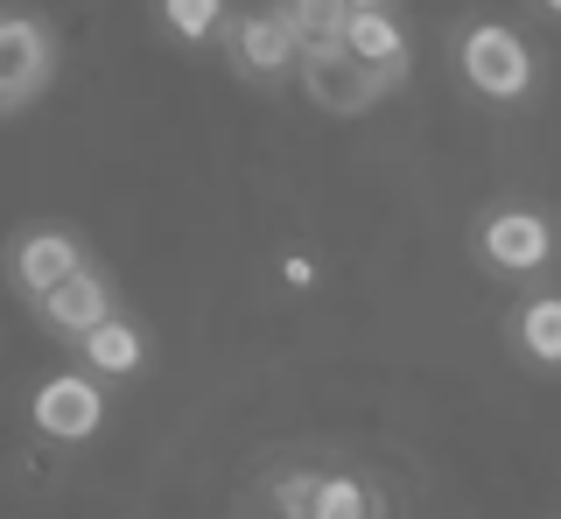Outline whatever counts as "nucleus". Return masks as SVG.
<instances>
[{
	"label": "nucleus",
	"mask_w": 561,
	"mask_h": 519,
	"mask_svg": "<svg viewBox=\"0 0 561 519\" xmlns=\"http://www.w3.org/2000/svg\"><path fill=\"white\" fill-rule=\"evenodd\" d=\"M105 422H113V387L105 379H92L84 366H57L49 379H35L28 393V428L43 442L57 449H84L105 436Z\"/></svg>",
	"instance_id": "6"
},
{
	"label": "nucleus",
	"mask_w": 561,
	"mask_h": 519,
	"mask_svg": "<svg viewBox=\"0 0 561 519\" xmlns=\"http://www.w3.org/2000/svg\"><path fill=\"white\" fill-rule=\"evenodd\" d=\"M449 71L470 99H484V106H499V113H519V106H534V92H540V49L526 43V28L505 22V14H470L449 36Z\"/></svg>",
	"instance_id": "3"
},
{
	"label": "nucleus",
	"mask_w": 561,
	"mask_h": 519,
	"mask_svg": "<svg viewBox=\"0 0 561 519\" xmlns=\"http://www.w3.org/2000/svg\"><path fill=\"white\" fill-rule=\"evenodd\" d=\"M344 64H358L365 78H379L386 92H408L414 78V43H408V22L393 8H365L344 22Z\"/></svg>",
	"instance_id": "9"
},
{
	"label": "nucleus",
	"mask_w": 561,
	"mask_h": 519,
	"mask_svg": "<svg viewBox=\"0 0 561 519\" xmlns=\"http://www.w3.org/2000/svg\"><path fill=\"white\" fill-rule=\"evenodd\" d=\"M154 22L183 49H210L225 36V22H232V0H154Z\"/></svg>",
	"instance_id": "12"
},
{
	"label": "nucleus",
	"mask_w": 561,
	"mask_h": 519,
	"mask_svg": "<svg viewBox=\"0 0 561 519\" xmlns=\"http://www.w3.org/2000/svg\"><path fill=\"white\" fill-rule=\"evenodd\" d=\"M505 351H513L526 372L561 379V281L519 288V296L505 302Z\"/></svg>",
	"instance_id": "10"
},
{
	"label": "nucleus",
	"mask_w": 561,
	"mask_h": 519,
	"mask_svg": "<svg viewBox=\"0 0 561 519\" xmlns=\"http://www.w3.org/2000/svg\"><path fill=\"white\" fill-rule=\"evenodd\" d=\"M70 366H84L92 379H105V387H127V379H140V372L154 366V331L127 309V316L99 323L92 337L70 344Z\"/></svg>",
	"instance_id": "11"
},
{
	"label": "nucleus",
	"mask_w": 561,
	"mask_h": 519,
	"mask_svg": "<svg viewBox=\"0 0 561 519\" xmlns=\"http://www.w3.org/2000/svg\"><path fill=\"white\" fill-rule=\"evenodd\" d=\"M28 316L43 323V337H57L64 351H70V344H78V337H92L99 323L127 316V296H119L113 267H105V260H92V267H84V274H70L64 288H49V296L35 302Z\"/></svg>",
	"instance_id": "8"
},
{
	"label": "nucleus",
	"mask_w": 561,
	"mask_h": 519,
	"mask_svg": "<svg viewBox=\"0 0 561 519\" xmlns=\"http://www.w3.org/2000/svg\"><path fill=\"white\" fill-rule=\"evenodd\" d=\"M526 8H534L540 22H554V28H561V0H526Z\"/></svg>",
	"instance_id": "13"
},
{
	"label": "nucleus",
	"mask_w": 561,
	"mask_h": 519,
	"mask_svg": "<svg viewBox=\"0 0 561 519\" xmlns=\"http://www.w3.org/2000/svg\"><path fill=\"white\" fill-rule=\"evenodd\" d=\"M225 71H232L239 84H260V92H280V84L302 78V43H295L288 14L274 8H232V22H225Z\"/></svg>",
	"instance_id": "5"
},
{
	"label": "nucleus",
	"mask_w": 561,
	"mask_h": 519,
	"mask_svg": "<svg viewBox=\"0 0 561 519\" xmlns=\"http://www.w3.org/2000/svg\"><path fill=\"white\" fill-rule=\"evenodd\" d=\"M260 498L274 519H400L393 484L344 457H274L260 471Z\"/></svg>",
	"instance_id": "1"
},
{
	"label": "nucleus",
	"mask_w": 561,
	"mask_h": 519,
	"mask_svg": "<svg viewBox=\"0 0 561 519\" xmlns=\"http://www.w3.org/2000/svg\"><path fill=\"white\" fill-rule=\"evenodd\" d=\"M470 260L478 274H491L499 288H540L554 281L561 267V218L540 197H491L478 218H470Z\"/></svg>",
	"instance_id": "2"
},
{
	"label": "nucleus",
	"mask_w": 561,
	"mask_h": 519,
	"mask_svg": "<svg viewBox=\"0 0 561 519\" xmlns=\"http://www.w3.org/2000/svg\"><path fill=\"white\" fill-rule=\"evenodd\" d=\"M365 8H393V0H351V14H365Z\"/></svg>",
	"instance_id": "14"
},
{
	"label": "nucleus",
	"mask_w": 561,
	"mask_h": 519,
	"mask_svg": "<svg viewBox=\"0 0 561 519\" xmlns=\"http://www.w3.org/2000/svg\"><path fill=\"white\" fill-rule=\"evenodd\" d=\"M92 239L84 232H70V224H22V232L0 246V281L14 288L28 309L49 296V288H64L70 274H84L92 267Z\"/></svg>",
	"instance_id": "7"
},
{
	"label": "nucleus",
	"mask_w": 561,
	"mask_h": 519,
	"mask_svg": "<svg viewBox=\"0 0 561 519\" xmlns=\"http://www.w3.org/2000/svg\"><path fill=\"white\" fill-rule=\"evenodd\" d=\"M64 71V36L35 8H0V119H22L43 106Z\"/></svg>",
	"instance_id": "4"
}]
</instances>
